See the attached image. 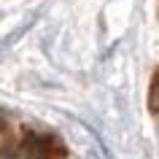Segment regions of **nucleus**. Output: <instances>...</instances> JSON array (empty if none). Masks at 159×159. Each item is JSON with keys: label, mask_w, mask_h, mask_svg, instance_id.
<instances>
[{"label": "nucleus", "mask_w": 159, "mask_h": 159, "mask_svg": "<svg viewBox=\"0 0 159 159\" xmlns=\"http://www.w3.org/2000/svg\"><path fill=\"white\" fill-rule=\"evenodd\" d=\"M148 111L159 116V70L154 73V81L148 86Z\"/></svg>", "instance_id": "obj_1"}]
</instances>
